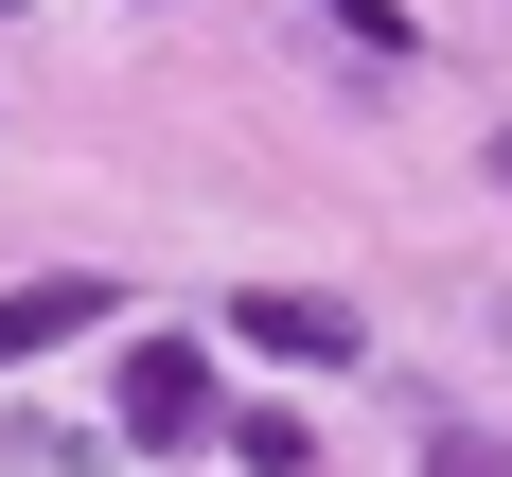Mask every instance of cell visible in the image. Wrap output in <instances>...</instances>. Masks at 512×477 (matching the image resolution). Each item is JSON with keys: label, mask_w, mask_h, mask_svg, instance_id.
Masks as SVG:
<instances>
[{"label": "cell", "mask_w": 512, "mask_h": 477, "mask_svg": "<svg viewBox=\"0 0 512 477\" xmlns=\"http://www.w3.org/2000/svg\"><path fill=\"white\" fill-rule=\"evenodd\" d=\"M212 424H230V407H212V354H195V336H124V442H142V460H195Z\"/></svg>", "instance_id": "6da1fadb"}, {"label": "cell", "mask_w": 512, "mask_h": 477, "mask_svg": "<svg viewBox=\"0 0 512 477\" xmlns=\"http://www.w3.org/2000/svg\"><path fill=\"white\" fill-rule=\"evenodd\" d=\"M230 336H248V354H283V371H354V354H371V318L336 301V283H248V301H230Z\"/></svg>", "instance_id": "7a4b0ae2"}, {"label": "cell", "mask_w": 512, "mask_h": 477, "mask_svg": "<svg viewBox=\"0 0 512 477\" xmlns=\"http://www.w3.org/2000/svg\"><path fill=\"white\" fill-rule=\"evenodd\" d=\"M89 318H106V283H89V265H71V283H0V371H18V354H53V336H89Z\"/></svg>", "instance_id": "3957f363"}, {"label": "cell", "mask_w": 512, "mask_h": 477, "mask_svg": "<svg viewBox=\"0 0 512 477\" xmlns=\"http://www.w3.org/2000/svg\"><path fill=\"white\" fill-rule=\"evenodd\" d=\"M212 442H230V460H248V477H318V424H301V407H230V424H212Z\"/></svg>", "instance_id": "277c9868"}, {"label": "cell", "mask_w": 512, "mask_h": 477, "mask_svg": "<svg viewBox=\"0 0 512 477\" xmlns=\"http://www.w3.org/2000/svg\"><path fill=\"white\" fill-rule=\"evenodd\" d=\"M301 36H354V53H371V71H407V53H424V36H407V18H389V0H301Z\"/></svg>", "instance_id": "5b68a950"}, {"label": "cell", "mask_w": 512, "mask_h": 477, "mask_svg": "<svg viewBox=\"0 0 512 477\" xmlns=\"http://www.w3.org/2000/svg\"><path fill=\"white\" fill-rule=\"evenodd\" d=\"M0 442H18V477H106V442H89V424H36V407H18Z\"/></svg>", "instance_id": "8992f818"}, {"label": "cell", "mask_w": 512, "mask_h": 477, "mask_svg": "<svg viewBox=\"0 0 512 477\" xmlns=\"http://www.w3.org/2000/svg\"><path fill=\"white\" fill-rule=\"evenodd\" d=\"M424 477H512V442H477V424H442V442H424Z\"/></svg>", "instance_id": "52a82bcc"}, {"label": "cell", "mask_w": 512, "mask_h": 477, "mask_svg": "<svg viewBox=\"0 0 512 477\" xmlns=\"http://www.w3.org/2000/svg\"><path fill=\"white\" fill-rule=\"evenodd\" d=\"M495 177H512V124H495Z\"/></svg>", "instance_id": "ba28073f"}, {"label": "cell", "mask_w": 512, "mask_h": 477, "mask_svg": "<svg viewBox=\"0 0 512 477\" xmlns=\"http://www.w3.org/2000/svg\"><path fill=\"white\" fill-rule=\"evenodd\" d=\"M0 18H18V0H0Z\"/></svg>", "instance_id": "9c48e42d"}]
</instances>
